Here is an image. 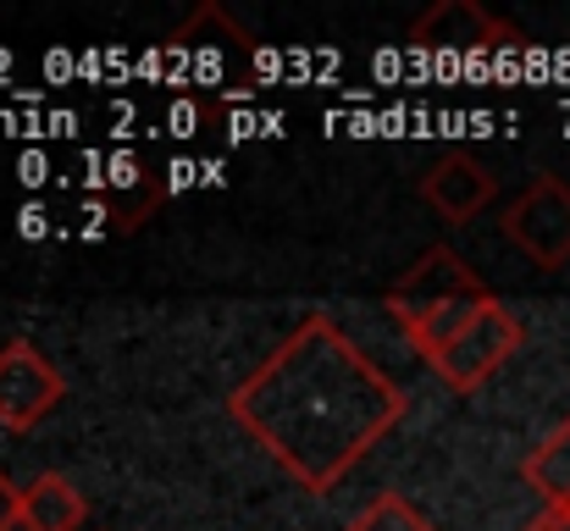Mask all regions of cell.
<instances>
[{
	"instance_id": "4",
	"label": "cell",
	"mask_w": 570,
	"mask_h": 531,
	"mask_svg": "<svg viewBox=\"0 0 570 531\" xmlns=\"http://www.w3.org/2000/svg\"><path fill=\"white\" fill-rule=\"evenodd\" d=\"M527 344V327H521V316L504 305V299H493V305H482V316L449 344V350L438 354V360H426L432 371H438V382L443 387H454V393H476L510 354H521Z\"/></svg>"
},
{
	"instance_id": "7",
	"label": "cell",
	"mask_w": 570,
	"mask_h": 531,
	"mask_svg": "<svg viewBox=\"0 0 570 531\" xmlns=\"http://www.w3.org/2000/svg\"><path fill=\"white\" fill-rule=\"evenodd\" d=\"M493 194H499V183H493V173H488L476 156H443V161H432L426 177H421V199H426L443 222H471V216H482V210L493 205Z\"/></svg>"
},
{
	"instance_id": "6",
	"label": "cell",
	"mask_w": 570,
	"mask_h": 531,
	"mask_svg": "<svg viewBox=\"0 0 570 531\" xmlns=\"http://www.w3.org/2000/svg\"><path fill=\"white\" fill-rule=\"evenodd\" d=\"M61 399H67V376L39 354V344L11 338L0 350V426L6 432H33Z\"/></svg>"
},
{
	"instance_id": "8",
	"label": "cell",
	"mask_w": 570,
	"mask_h": 531,
	"mask_svg": "<svg viewBox=\"0 0 570 531\" xmlns=\"http://www.w3.org/2000/svg\"><path fill=\"white\" fill-rule=\"evenodd\" d=\"M83 515H89V504L61 471H39L22 488V531H78Z\"/></svg>"
},
{
	"instance_id": "2",
	"label": "cell",
	"mask_w": 570,
	"mask_h": 531,
	"mask_svg": "<svg viewBox=\"0 0 570 531\" xmlns=\"http://www.w3.org/2000/svg\"><path fill=\"white\" fill-rule=\"evenodd\" d=\"M493 299L499 294L482 283V272L465 255H454L449 244H432L410 260V272L387 288L382 305H387L393 327L410 338V350L421 360H438Z\"/></svg>"
},
{
	"instance_id": "1",
	"label": "cell",
	"mask_w": 570,
	"mask_h": 531,
	"mask_svg": "<svg viewBox=\"0 0 570 531\" xmlns=\"http://www.w3.org/2000/svg\"><path fill=\"white\" fill-rule=\"evenodd\" d=\"M404 410V387L333 316H305L227 393V415L316 499L377 449Z\"/></svg>"
},
{
	"instance_id": "12",
	"label": "cell",
	"mask_w": 570,
	"mask_h": 531,
	"mask_svg": "<svg viewBox=\"0 0 570 531\" xmlns=\"http://www.w3.org/2000/svg\"><path fill=\"white\" fill-rule=\"evenodd\" d=\"M527 531H570V504H543V510L527 521Z\"/></svg>"
},
{
	"instance_id": "3",
	"label": "cell",
	"mask_w": 570,
	"mask_h": 531,
	"mask_svg": "<svg viewBox=\"0 0 570 531\" xmlns=\"http://www.w3.org/2000/svg\"><path fill=\"white\" fill-rule=\"evenodd\" d=\"M504 238L543 272H560L570 260V183L554 173L532 177L504 205Z\"/></svg>"
},
{
	"instance_id": "9",
	"label": "cell",
	"mask_w": 570,
	"mask_h": 531,
	"mask_svg": "<svg viewBox=\"0 0 570 531\" xmlns=\"http://www.w3.org/2000/svg\"><path fill=\"white\" fill-rule=\"evenodd\" d=\"M521 476L543 504H570V415L521 460Z\"/></svg>"
},
{
	"instance_id": "5",
	"label": "cell",
	"mask_w": 570,
	"mask_h": 531,
	"mask_svg": "<svg viewBox=\"0 0 570 531\" xmlns=\"http://www.w3.org/2000/svg\"><path fill=\"white\" fill-rule=\"evenodd\" d=\"M410 45L426 56H493V50H521L527 39L476 0H438L410 22Z\"/></svg>"
},
{
	"instance_id": "10",
	"label": "cell",
	"mask_w": 570,
	"mask_h": 531,
	"mask_svg": "<svg viewBox=\"0 0 570 531\" xmlns=\"http://www.w3.org/2000/svg\"><path fill=\"white\" fill-rule=\"evenodd\" d=\"M344 531H438V527H432L404 493H382V499H372Z\"/></svg>"
},
{
	"instance_id": "11",
	"label": "cell",
	"mask_w": 570,
	"mask_h": 531,
	"mask_svg": "<svg viewBox=\"0 0 570 531\" xmlns=\"http://www.w3.org/2000/svg\"><path fill=\"white\" fill-rule=\"evenodd\" d=\"M0 531H22V488H11L6 471H0Z\"/></svg>"
}]
</instances>
